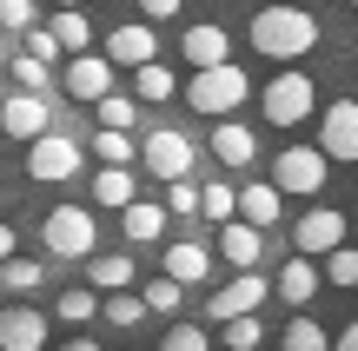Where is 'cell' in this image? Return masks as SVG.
<instances>
[{
    "label": "cell",
    "instance_id": "obj_20",
    "mask_svg": "<svg viewBox=\"0 0 358 351\" xmlns=\"http://www.w3.org/2000/svg\"><path fill=\"white\" fill-rule=\"evenodd\" d=\"M159 272L179 278V285H206V278H213V252H206V246H166Z\"/></svg>",
    "mask_w": 358,
    "mask_h": 351
},
{
    "label": "cell",
    "instance_id": "obj_15",
    "mask_svg": "<svg viewBox=\"0 0 358 351\" xmlns=\"http://www.w3.org/2000/svg\"><path fill=\"white\" fill-rule=\"evenodd\" d=\"M106 60H113V66H133V73L153 66V60H159L153 27H113V33H106Z\"/></svg>",
    "mask_w": 358,
    "mask_h": 351
},
{
    "label": "cell",
    "instance_id": "obj_36",
    "mask_svg": "<svg viewBox=\"0 0 358 351\" xmlns=\"http://www.w3.org/2000/svg\"><path fill=\"white\" fill-rule=\"evenodd\" d=\"M325 278H332L338 292H358V246H345V252H332V259H325Z\"/></svg>",
    "mask_w": 358,
    "mask_h": 351
},
{
    "label": "cell",
    "instance_id": "obj_27",
    "mask_svg": "<svg viewBox=\"0 0 358 351\" xmlns=\"http://www.w3.org/2000/svg\"><path fill=\"white\" fill-rule=\"evenodd\" d=\"M133 93H140L146 106H166L173 100V66H159V60L140 66V73H133Z\"/></svg>",
    "mask_w": 358,
    "mask_h": 351
},
{
    "label": "cell",
    "instance_id": "obj_43",
    "mask_svg": "<svg viewBox=\"0 0 358 351\" xmlns=\"http://www.w3.org/2000/svg\"><path fill=\"white\" fill-rule=\"evenodd\" d=\"M60 351H100V345H93V338H66Z\"/></svg>",
    "mask_w": 358,
    "mask_h": 351
},
{
    "label": "cell",
    "instance_id": "obj_46",
    "mask_svg": "<svg viewBox=\"0 0 358 351\" xmlns=\"http://www.w3.org/2000/svg\"><path fill=\"white\" fill-rule=\"evenodd\" d=\"M219 7H232V0H219Z\"/></svg>",
    "mask_w": 358,
    "mask_h": 351
},
{
    "label": "cell",
    "instance_id": "obj_12",
    "mask_svg": "<svg viewBox=\"0 0 358 351\" xmlns=\"http://www.w3.org/2000/svg\"><path fill=\"white\" fill-rule=\"evenodd\" d=\"M66 93L100 106L106 93H113V60H106V53H80V60H66Z\"/></svg>",
    "mask_w": 358,
    "mask_h": 351
},
{
    "label": "cell",
    "instance_id": "obj_31",
    "mask_svg": "<svg viewBox=\"0 0 358 351\" xmlns=\"http://www.w3.org/2000/svg\"><path fill=\"white\" fill-rule=\"evenodd\" d=\"M146 312H153V305H146V299H133V292H113V299H106V325H120V331L146 325Z\"/></svg>",
    "mask_w": 358,
    "mask_h": 351
},
{
    "label": "cell",
    "instance_id": "obj_47",
    "mask_svg": "<svg viewBox=\"0 0 358 351\" xmlns=\"http://www.w3.org/2000/svg\"><path fill=\"white\" fill-rule=\"evenodd\" d=\"M352 7H358V0H352Z\"/></svg>",
    "mask_w": 358,
    "mask_h": 351
},
{
    "label": "cell",
    "instance_id": "obj_25",
    "mask_svg": "<svg viewBox=\"0 0 358 351\" xmlns=\"http://www.w3.org/2000/svg\"><path fill=\"white\" fill-rule=\"evenodd\" d=\"M279 351H338V338L319 325V318H292L285 338H279Z\"/></svg>",
    "mask_w": 358,
    "mask_h": 351
},
{
    "label": "cell",
    "instance_id": "obj_14",
    "mask_svg": "<svg viewBox=\"0 0 358 351\" xmlns=\"http://www.w3.org/2000/svg\"><path fill=\"white\" fill-rule=\"evenodd\" d=\"M219 259H226L232 272H252V265L266 259V232H259V225H245V219L219 225Z\"/></svg>",
    "mask_w": 358,
    "mask_h": 351
},
{
    "label": "cell",
    "instance_id": "obj_13",
    "mask_svg": "<svg viewBox=\"0 0 358 351\" xmlns=\"http://www.w3.org/2000/svg\"><path fill=\"white\" fill-rule=\"evenodd\" d=\"M0 351H47V318L34 305H7L0 312Z\"/></svg>",
    "mask_w": 358,
    "mask_h": 351
},
{
    "label": "cell",
    "instance_id": "obj_34",
    "mask_svg": "<svg viewBox=\"0 0 358 351\" xmlns=\"http://www.w3.org/2000/svg\"><path fill=\"white\" fill-rule=\"evenodd\" d=\"M166 212H173V219H186V212H206V186H192V179L166 186Z\"/></svg>",
    "mask_w": 358,
    "mask_h": 351
},
{
    "label": "cell",
    "instance_id": "obj_21",
    "mask_svg": "<svg viewBox=\"0 0 358 351\" xmlns=\"http://www.w3.org/2000/svg\"><path fill=\"white\" fill-rule=\"evenodd\" d=\"M279 186H266V179H252V186H239V219L245 225H259V232H266L272 219H279Z\"/></svg>",
    "mask_w": 358,
    "mask_h": 351
},
{
    "label": "cell",
    "instance_id": "obj_44",
    "mask_svg": "<svg viewBox=\"0 0 358 351\" xmlns=\"http://www.w3.org/2000/svg\"><path fill=\"white\" fill-rule=\"evenodd\" d=\"M53 7H80V0H53Z\"/></svg>",
    "mask_w": 358,
    "mask_h": 351
},
{
    "label": "cell",
    "instance_id": "obj_7",
    "mask_svg": "<svg viewBox=\"0 0 358 351\" xmlns=\"http://www.w3.org/2000/svg\"><path fill=\"white\" fill-rule=\"evenodd\" d=\"M259 305H266V272H232L226 285L213 292V312H206V325H232V318H252Z\"/></svg>",
    "mask_w": 358,
    "mask_h": 351
},
{
    "label": "cell",
    "instance_id": "obj_42",
    "mask_svg": "<svg viewBox=\"0 0 358 351\" xmlns=\"http://www.w3.org/2000/svg\"><path fill=\"white\" fill-rule=\"evenodd\" d=\"M338 351H358V318H352L345 331H338Z\"/></svg>",
    "mask_w": 358,
    "mask_h": 351
},
{
    "label": "cell",
    "instance_id": "obj_23",
    "mask_svg": "<svg viewBox=\"0 0 358 351\" xmlns=\"http://www.w3.org/2000/svg\"><path fill=\"white\" fill-rule=\"evenodd\" d=\"M93 199H100L106 212H127L133 199H140V193H133V166H100V179H93Z\"/></svg>",
    "mask_w": 358,
    "mask_h": 351
},
{
    "label": "cell",
    "instance_id": "obj_30",
    "mask_svg": "<svg viewBox=\"0 0 358 351\" xmlns=\"http://www.w3.org/2000/svg\"><path fill=\"white\" fill-rule=\"evenodd\" d=\"M93 153H100V166H133V159H140L146 146H133L127 133H106V126H100V140H93Z\"/></svg>",
    "mask_w": 358,
    "mask_h": 351
},
{
    "label": "cell",
    "instance_id": "obj_33",
    "mask_svg": "<svg viewBox=\"0 0 358 351\" xmlns=\"http://www.w3.org/2000/svg\"><path fill=\"white\" fill-rule=\"evenodd\" d=\"M219 331H226V351H259V345H266V318H232V325H219Z\"/></svg>",
    "mask_w": 358,
    "mask_h": 351
},
{
    "label": "cell",
    "instance_id": "obj_9",
    "mask_svg": "<svg viewBox=\"0 0 358 351\" xmlns=\"http://www.w3.org/2000/svg\"><path fill=\"white\" fill-rule=\"evenodd\" d=\"M319 146L338 166H358V100H332L319 113Z\"/></svg>",
    "mask_w": 358,
    "mask_h": 351
},
{
    "label": "cell",
    "instance_id": "obj_19",
    "mask_svg": "<svg viewBox=\"0 0 358 351\" xmlns=\"http://www.w3.org/2000/svg\"><path fill=\"white\" fill-rule=\"evenodd\" d=\"M252 153H259L252 126H239V119H219L213 126V159L219 166H252Z\"/></svg>",
    "mask_w": 358,
    "mask_h": 351
},
{
    "label": "cell",
    "instance_id": "obj_11",
    "mask_svg": "<svg viewBox=\"0 0 358 351\" xmlns=\"http://www.w3.org/2000/svg\"><path fill=\"white\" fill-rule=\"evenodd\" d=\"M73 172H80V146L66 140V133H47V140L27 146V179L60 186V179H73Z\"/></svg>",
    "mask_w": 358,
    "mask_h": 351
},
{
    "label": "cell",
    "instance_id": "obj_41",
    "mask_svg": "<svg viewBox=\"0 0 358 351\" xmlns=\"http://www.w3.org/2000/svg\"><path fill=\"white\" fill-rule=\"evenodd\" d=\"M140 13H146V20H173L179 0H140Z\"/></svg>",
    "mask_w": 358,
    "mask_h": 351
},
{
    "label": "cell",
    "instance_id": "obj_18",
    "mask_svg": "<svg viewBox=\"0 0 358 351\" xmlns=\"http://www.w3.org/2000/svg\"><path fill=\"white\" fill-rule=\"evenodd\" d=\"M166 225H173V212L159 206V199H133V206L120 212V232H127L133 246H153V239L166 232Z\"/></svg>",
    "mask_w": 358,
    "mask_h": 351
},
{
    "label": "cell",
    "instance_id": "obj_29",
    "mask_svg": "<svg viewBox=\"0 0 358 351\" xmlns=\"http://www.w3.org/2000/svg\"><path fill=\"white\" fill-rule=\"evenodd\" d=\"M13 87H20V93H47L53 87V66L34 60V53H13Z\"/></svg>",
    "mask_w": 358,
    "mask_h": 351
},
{
    "label": "cell",
    "instance_id": "obj_22",
    "mask_svg": "<svg viewBox=\"0 0 358 351\" xmlns=\"http://www.w3.org/2000/svg\"><path fill=\"white\" fill-rule=\"evenodd\" d=\"M93 292H100V299H113V292H133V278H140V265L127 259V252H106V259H93Z\"/></svg>",
    "mask_w": 358,
    "mask_h": 351
},
{
    "label": "cell",
    "instance_id": "obj_37",
    "mask_svg": "<svg viewBox=\"0 0 358 351\" xmlns=\"http://www.w3.org/2000/svg\"><path fill=\"white\" fill-rule=\"evenodd\" d=\"M159 351H213V331L206 325H173L166 338H159Z\"/></svg>",
    "mask_w": 358,
    "mask_h": 351
},
{
    "label": "cell",
    "instance_id": "obj_32",
    "mask_svg": "<svg viewBox=\"0 0 358 351\" xmlns=\"http://www.w3.org/2000/svg\"><path fill=\"white\" fill-rule=\"evenodd\" d=\"M133 119H140V100H127V93H106L100 100V126L106 133H133Z\"/></svg>",
    "mask_w": 358,
    "mask_h": 351
},
{
    "label": "cell",
    "instance_id": "obj_28",
    "mask_svg": "<svg viewBox=\"0 0 358 351\" xmlns=\"http://www.w3.org/2000/svg\"><path fill=\"white\" fill-rule=\"evenodd\" d=\"M53 312H60L66 325H87V318H100V292H93V285H80V292H60V299H53Z\"/></svg>",
    "mask_w": 358,
    "mask_h": 351
},
{
    "label": "cell",
    "instance_id": "obj_1",
    "mask_svg": "<svg viewBox=\"0 0 358 351\" xmlns=\"http://www.w3.org/2000/svg\"><path fill=\"white\" fill-rule=\"evenodd\" d=\"M252 47L266 53V60H306L312 47H319V20H312L306 7H266L252 13Z\"/></svg>",
    "mask_w": 358,
    "mask_h": 351
},
{
    "label": "cell",
    "instance_id": "obj_16",
    "mask_svg": "<svg viewBox=\"0 0 358 351\" xmlns=\"http://www.w3.org/2000/svg\"><path fill=\"white\" fill-rule=\"evenodd\" d=\"M319 278H325L319 259H285L279 278H272V292H279L285 305H312V299H319Z\"/></svg>",
    "mask_w": 358,
    "mask_h": 351
},
{
    "label": "cell",
    "instance_id": "obj_17",
    "mask_svg": "<svg viewBox=\"0 0 358 351\" xmlns=\"http://www.w3.org/2000/svg\"><path fill=\"white\" fill-rule=\"evenodd\" d=\"M179 53L192 60V73H206V66H226L232 60V40H226V27H186Z\"/></svg>",
    "mask_w": 358,
    "mask_h": 351
},
{
    "label": "cell",
    "instance_id": "obj_3",
    "mask_svg": "<svg viewBox=\"0 0 358 351\" xmlns=\"http://www.w3.org/2000/svg\"><path fill=\"white\" fill-rule=\"evenodd\" d=\"M40 246H47L53 259H93V246H100V219H93L87 206H53L47 219H40Z\"/></svg>",
    "mask_w": 358,
    "mask_h": 351
},
{
    "label": "cell",
    "instance_id": "obj_5",
    "mask_svg": "<svg viewBox=\"0 0 358 351\" xmlns=\"http://www.w3.org/2000/svg\"><path fill=\"white\" fill-rule=\"evenodd\" d=\"M312 106H319V87H312L299 66H285L279 80H266V119L272 126H299V119H312Z\"/></svg>",
    "mask_w": 358,
    "mask_h": 351
},
{
    "label": "cell",
    "instance_id": "obj_4",
    "mask_svg": "<svg viewBox=\"0 0 358 351\" xmlns=\"http://www.w3.org/2000/svg\"><path fill=\"white\" fill-rule=\"evenodd\" d=\"M325 172H332L325 146H285V153L272 159V186H279V193H299V199H319Z\"/></svg>",
    "mask_w": 358,
    "mask_h": 351
},
{
    "label": "cell",
    "instance_id": "obj_35",
    "mask_svg": "<svg viewBox=\"0 0 358 351\" xmlns=\"http://www.w3.org/2000/svg\"><path fill=\"white\" fill-rule=\"evenodd\" d=\"M206 219H219V225L239 219V186H206Z\"/></svg>",
    "mask_w": 358,
    "mask_h": 351
},
{
    "label": "cell",
    "instance_id": "obj_10",
    "mask_svg": "<svg viewBox=\"0 0 358 351\" xmlns=\"http://www.w3.org/2000/svg\"><path fill=\"white\" fill-rule=\"evenodd\" d=\"M0 126H7L13 140H27V146L47 140V133H53V106H47V93H20V87H13L7 106H0Z\"/></svg>",
    "mask_w": 358,
    "mask_h": 351
},
{
    "label": "cell",
    "instance_id": "obj_6",
    "mask_svg": "<svg viewBox=\"0 0 358 351\" xmlns=\"http://www.w3.org/2000/svg\"><path fill=\"white\" fill-rule=\"evenodd\" d=\"M292 246H299V259H332V252H345V212L338 206H312L306 219L292 225Z\"/></svg>",
    "mask_w": 358,
    "mask_h": 351
},
{
    "label": "cell",
    "instance_id": "obj_39",
    "mask_svg": "<svg viewBox=\"0 0 358 351\" xmlns=\"http://www.w3.org/2000/svg\"><path fill=\"white\" fill-rule=\"evenodd\" d=\"M20 53H34V60H47V66H53V60H60L66 47H60V33H53V27H34V33H27V47H20Z\"/></svg>",
    "mask_w": 358,
    "mask_h": 351
},
{
    "label": "cell",
    "instance_id": "obj_26",
    "mask_svg": "<svg viewBox=\"0 0 358 351\" xmlns=\"http://www.w3.org/2000/svg\"><path fill=\"white\" fill-rule=\"evenodd\" d=\"M0 285L27 299V292H40V285H47V265H40V259H7V265H0Z\"/></svg>",
    "mask_w": 358,
    "mask_h": 351
},
{
    "label": "cell",
    "instance_id": "obj_2",
    "mask_svg": "<svg viewBox=\"0 0 358 351\" xmlns=\"http://www.w3.org/2000/svg\"><path fill=\"white\" fill-rule=\"evenodd\" d=\"M245 100H252V80H245V66H206V73H192L186 80V106H192V113H206V119H226V113H239V106Z\"/></svg>",
    "mask_w": 358,
    "mask_h": 351
},
{
    "label": "cell",
    "instance_id": "obj_45",
    "mask_svg": "<svg viewBox=\"0 0 358 351\" xmlns=\"http://www.w3.org/2000/svg\"><path fill=\"white\" fill-rule=\"evenodd\" d=\"M292 7H306V0H292Z\"/></svg>",
    "mask_w": 358,
    "mask_h": 351
},
{
    "label": "cell",
    "instance_id": "obj_38",
    "mask_svg": "<svg viewBox=\"0 0 358 351\" xmlns=\"http://www.w3.org/2000/svg\"><path fill=\"white\" fill-rule=\"evenodd\" d=\"M179 292H186L179 278H146V292H140V299L153 305V312H179Z\"/></svg>",
    "mask_w": 358,
    "mask_h": 351
},
{
    "label": "cell",
    "instance_id": "obj_24",
    "mask_svg": "<svg viewBox=\"0 0 358 351\" xmlns=\"http://www.w3.org/2000/svg\"><path fill=\"white\" fill-rule=\"evenodd\" d=\"M53 33H60V47L73 53V60H80V53H93V20L80 7H53Z\"/></svg>",
    "mask_w": 358,
    "mask_h": 351
},
{
    "label": "cell",
    "instance_id": "obj_40",
    "mask_svg": "<svg viewBox=\"0 0 358 351\" xmlns=\"http://www.w3.org/2000/svg\"><path fill=\"white\" fill-rule=\"evenodd\" d=\"M0 20L7 33H34V0H0Z\"/></svg>",
    "mask_w": 358,
    "mask_h": 351
},
{
    "label": "cell",
    "instance_id": "obj_8",
    "mask_svg": "<svg viewBox=\"0 0 358 351\" xmlns=\"http://www.w3.org/2000/svg\"><path fill=\"white\" fill-rule=\"evenodd\" d=\"M192 159H199V153H192V140H186V133H173V126H159L153 140H146V153H140V166L153 172V179H166V186H179V179H186V172H192Z\"/></svg>",
    "mask_w": 358,
    "mask_h": 351
}]
</instances>
